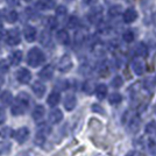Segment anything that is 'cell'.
<instances>
[{
	"label": "cell",
	"mask_w": 156,
	"mask_h": 156,
	"mask_svg": "<svg viewBox=\"0 0 156 156\" xmlns=\"http://www.w3.org/2000/svg\"><path fill=\"white\" fill-rule=\"evenodd\" d=\"M25 37L28 42H33L35 39V29L33 27H26L25 28Z\"/></svg>",
	"instance_id": "cell-11"
},
{
	"label": "cell",
	"mask_w": 156,
	"mask_h": 156,
	"mask_svg": "<svg viewBox=\"0 0 156 156\" xmlns=\"http://www.w3.org/2000/svg\"><path fill=\"white\" fill-rule=\"evenodd\" d=\"M28 136H29V129L27 127H21V128L14 132V137L19 143L26 142Z\"/></svg>",
	"instance_id": "cell-5"
},
{
	"label": "cell",
	"mask_w": 156,
	"mask_h": 156,
	"mask_svg": "<svg viewBox=\"0 0 156 156\" xmlns=\"http://www.w3.org/2000/svg\"><path fill=\"white\" fill-rule=\"evenodd\" d=\"M5 121V112H4V110L0 107V125L2 124Z\"/></svg>",
	"instance_id": "cell-19"
},
{
	"label": "cell",
	"mask_w": 156,
	"mask_h": 156,
	"mask_svg": "<svg viewBox=\"0 0 156 156\" xmlns=\"http://www.w3.org/2000/svg\"><path fill=\"white\" fill-rule=\"evenodd\" d=\"M62 118H63V115H62V112L58 110H54L50 113V115H49V120H50V122H52V124H58L59 121L62 120Z\"/></svg>",
	"instance_id": "cell-8"
},
{
	"label": "cell",
	"mask_w": 156,
	"mask_h": 156,
	"mask_svg": "<svg viewBox=\"0 0 156 156\" xmlns=\"http://www.w3.org/2000/svg\"><path fill=\"white\" fill-rule=\"evenodd\" d=\"M75 104H76L75 98L71 97V96H69V97L65 99L64 106L66 107V110H72V108H73V106H75Z\"/></svg>",
	"instance_id": "cell-15"
},
{
	"label": "cell",
	"mask_w": 156,
	"mask_h": 156,
	"mask_svg": "<svg viewBox=\"0 0 156 156\" xmlns=\"http://www.w3.org/2000/svg\"><path fill=\"white\" fill-rule=\"evenodd\" d=\"M59 101V96L58 93H51L50 96H49V98H48V104L51 105V106H54V105H56L57 103Z\"/></svg>",
	"instance_id": "cell-14"
},
{
	"label": "cell",
	"mask_w": 156,
	"mask_h": 156,
	"mask_svg": "<svg viewBox=\"0 0 156 156\" xmlns=\"http://www.w3.org/2000/svg\"><path fill=\"white\" fill-rule=\"evenodd\" d=\"M22 58V52L20 50H15L9 55V63L12 65H18Z\"/></svg>",
	"instance_id": "cell-7"
},
{
	"label": "cell",
	"mask_w": 156,
	"mask_h": 156,
	"mask_svg": "<svg viewBox=\"0 0 156 156\" xmlns=\"http://www.w3.org/2000/svg\"><path fill=\"white\" fill-rule=\"evenodd\" d=\"M6 2L11 6H16L19 5V0H6Z\"/></svg>",
	"instance_id": "cell-20"
},
{
	"label": "cell",
	"mask_w": 156,
	"mask_h": 156,
	"mask_svg": "<svg viewBox=\"0 0 156 156\" xmlns=\"http://www.w3.org/2000/svg\"><path fill=\"white\" fill-rule=\"evenodd\" d=\"M7 69H8V65H7L6 63V61H1L0 62V72H6L7 71Z\"/></svg>",
	"instance_id": "cell-18"
},
{
	"label": "cell",
	"mask_w": 156,
	"mask_h": 156,
	"mask_svg": "<svg viewBox=\"0 0 156 156\" xmlns=\"http://www.w3.org/2000/svg\"><path fill=\"white\" fill-rule=\"evenodd\" d=\"M28 105H29V97L27 96L26 93L21 92V93L18 94V98H16L15 103L12 106L11 111H12V113L14 115H21V114H23L26 112Z\"/></svg>",
	"instance_id": "cell-1"
},
{
	"label": "cell",
	"mask_w": 156,
	"mask_h": 156,
	"mask_svg": "<svg viewBox=\"0 0 156 156\" xmlns=\"http://www.w3.org/2000/svg\"><path fill=\"white\" fill-rule=\"evenodd\" d=\"M30 77H32L30 72L28 71L27 69H25V68H20L19 70L16 71V79L22 84L28 83L30 80Z\"/></svg>",
	"instance_id": "cell-6"
},
{
	"label": "cell",
	"mask_w": 156,
	"mask_h": 156,
	"mask_svg": "<svg viewBox=\"0 0 156 156\" xmlns=\"http://www.w3.org/2000/svg\"><path fill=\"white\" fill-rule=\"evenodd\" d=\"M26 1H29V0H26Z\"/></svg>",
	"instance_id": "cell-23"
},
{
	"label": "cell",
	"mask_w": 156,
	"mask_h": 156,
	"mask_svg": "<svg viewBox=\"0 0 156 156\" xmlns=\"http://www.w3.org/2000/svg\"><path fill=\"white\" fill-rule=\"evenodd\" d=\"M40 76L42 78H44V79H48V78L51 77V69L50 68H46V69H43L41 73H40Z\"/></svg>",
	"instance_id": "cell-17"
},
{
	"label": "cell",
	"mask_w": 156,
	"mask_h": 156,
	"mask_svg": "<svg viewBox=\"0 0 156 156\" xmlns=\"http://www.w3.org/2000/svg\"><path fill=\"white\" fill-rule=\"evenodd\" d=\"M1 23H2V16H1V13H0V26H1Z\"/></svg>",
	"instance_id": "cell-21"
},
{
	"label": "cell",
	"mask_w": 156,
	"mask_h": 156,
	"mask_svg": "<svg viewBox=\"0 0 156 156\" xmlns=\"http://www.w3.org/2000/svg\"><path fill=\"white\" fill-rule=\"evenodd\" d=\"M6 20L9 22V23H13L18 20V13L15 11H9L8 13L6 14Z\"/></svg>",
	"instance_id": "cell-13"
},
{
	"label": "cell",
	"mask_w": 156,
	"mask_h": 156,
	"mask_svg": "<svg viewBox=\"0 0 156 156\" xmlns=\"http://www.w3.org/2000/svg\"><path fill=\"white\" fill-rule=\"evenodd\" d=\"M1 83H2V79H1V77H0V84H1Z\"/></svg>",
	"instance_id": "cell-22"
},
{
	"label": "cell",
	"mask_w": 156,
	"mask_h": 156,
	"mask_svg": "<svg viewBox=\"0 0 156 156\" xmlns=\"http://www.w3.org/2000/svg\"><path fill=\"white\" fill-rule=\"evenodd\" d=\"M50 133V128L48 127V126H42L39 130H37V133H36V136H35V142L37 143V144H43L44 141H46L47 139V135Z\"/></svg>",
	"instance_id": "cell-4"
},
{
	"label": "cell",
	"mask_w": 156,
	"mask_h": 156,
	"mask_svg": "<svg viewBox=\"0 0 156 156\" xmlns=\"http://www.w3.org/2000/svg\"><path fill=\"white\" fill-rule=\"evenodd\" d=\"M21 37H20V33L16 29H11L6 34V42L9 46H16L19 44Z\"/></svg>",
	"instance_id": "cell-3"
},
{
	"label": "cell",
	"mask_w": 156,
	"mask_h": 156,
	"mask_svg": "<svg viewBox=\"0 0 156 156\" xmlns=\"http://www.w3.org/2000/svg\"><path fill=\"white\" fill-rule=\"evenodd\" d=\"M44 115V108H43V106H36L35 107V110L33 111V118L35 119V120H39Z\"/></svg>",
	"instance_id": "cell-12"
},
{
	"label": "cell",
	"mask_w": 156,
	"mask_h": 156,
	"mask_svg": "<svg viewBox=\"0 0 156 156\" xmlns=\"http://www.w3.org/2000/svg\"><path fill=\"white\" fill-rule=\"evenodd\" d=\"M9 150H11V144L9 143L4 142L0 144V155H5Z\"/></svg>",
	"instance_id": "cell-16"
},
{
	"label": "cell",
	"mask_w": 156,
	"mask_h": 156,
	"mask_svg": "<svg viewBox=\"0 0 156 156\" xmlns=\"http://www.w3.org/2000/svg\"><path fill=\"white\" fill-rule=\"evenodd\" d=\"M13 100V97H12V93L9 91H4L1 94H0V101L5 105H9Z\"/></svg>",
	"instance_id": "cell-9"
},
{
	"label": "cell",
	"mask_w": 156,
	"mask_h": 156,
	"mask_svg": "<svg viewBox=\"0 0 156 156\" xmlns=\"http://www.w3.org/2000/svg\"><path fill=\"white\" fill-rule=\"evenodd\" d=\"M43 61V55L41 54L39 49L36 48H33L30 51L28 52V56H27V63L32 66H36L39 65L41 62Z\"/></svg>",
	"instance_id": "cell-2"
},
{
	"label": "cell",
	"mask_w": 156,
	"mask_h": 156,
	"mask_svg": "<svg viewBox=\"0 0 156 156\" xmlns=\"http://www.w3.org/2000/svg\"><path fill=\"white\" fill-rule=\"evenodd\" d=\"M33 91H34V93L37 97L41 98L43 96V93H44V86L41 84V83H39V82H36L35 84L33 85Z\"/></svg>",
	"instance_id": "cell-10"
}]
</instances>
